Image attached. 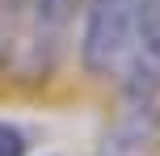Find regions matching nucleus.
<instances>
[{
  "label": "nucleus",
  "mask_w": 160,
  "mask_h": 156,
  "mask_svg": "<svg viewBox=\"0 0 160 156\" xmlns=\"http://www.w3.org/2000/svg\"><path fill=\"white\" fill-rule=\"evenodd\" d=\"M80 13V68L88 76H118L135 47L139 0H84Z\"/></svg>",
  "instance_id": "obj_1"
},
{
  "label": "nucleus",
  "mask_w": 160,
  "mask_h": 156,
  "mask_svg": "<svg viewBox=\"0 0 160 156\" xmlns=\"http://www.w3.org/2000/svg\"><path fill=\"white\" fill-rule=\"evenodd\" d=\"M25 4L30 0H0V68H13L21 25H25Z\"/></svg>",
  "instance_id": "obj_3"
},
{
  "label": "nucleus",
  "mask_w": 160,
  "mask_h": 156,
  "mask_svg": "<svg viewBox=\"0 0 160 156\" xmlns=\"http://www.w3.org/2000/svg\"><path fill=\"white\" fill-rule=\"evenodd\" d=\"M80 4L84 0H30L25 4V25L13 55V72H21L25 80H47L55 72L68 51V30H72V17Z\"/></svg>",
  "instance_id": "obj_2"
},
{
  "label": "nucleus",
  "mask_w": 160,
  "mask_h": 156,
  "mask_svg": "<svg viewBox=\"0 0 160 156\" xmlns=\"http://www.w3.org/2000/svg\"><path fill=\"white\" fill-rule=\"evenodd\" d=\"M0 156H30V131L17 123H0Z\"/></svg>",
  "instance_id": "obj_4"
}]
</instances>
